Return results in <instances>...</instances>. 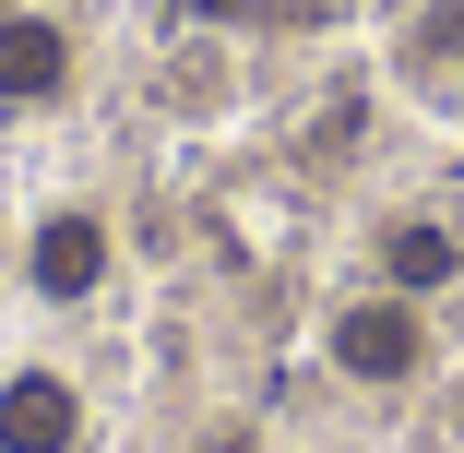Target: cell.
<instances>
[{"mask_svg":"<svg viewBox=\"0 0 464 453\" xmlns=\"http://www.w3.org/2000/svg\"><path fill=\"white\" fill-rule=\"evenodd\" d=\"M13 275H24V299L83 310V299H108V275H120V227H108L96 203H48V215H24V239H13Z\"/></svg>","mask_w":464,"mask_h":453,"instance_id":"6da1fadb","label":"cell"},{"mask_svg":"<svg viewBox=\"0 0 464 453\" xmlns=\"http://www.w3.org/2000/svg\"><path fill=\"white\" fill-rule=\"evenodd\" d=\"M322 358H334L345 382L393 394V382H417V370H429V322H417V299H345V310H334V334H322Z\"/></svg>","mask_w":464,"mask_h":453,"instance_id":"7a4b0ae2","label":"cell"},{"mask_svg":"<svg viewBox=\"0 0 464 453\" xmlns=\"http://www.w3.org/2000/svg\"><path fill=\"white\" fill-rule=\"evenodd\" d=\"M96 441V406L60 358H13L0 370V453H83Z\"/></svg>","mask_w":464,"mask_h":453,"instance_id":"3957f363","label":"cell"},{"mask_svg":"<svg viewBox=\"0 0 464 453\" xmlns=\"http://www.w3.org/2000/svg\"><path fill=\"white\" fill-rule=\"evenodd\" d=\"M83 84V48L60 13H0V120H48Z\"/></svg>","mask_w":464,"mask_h":453,"instance_id":"277c9868","label":"cell"},{"mask_svg":"<svg viewBox=\"0 0 464 453\" xmlns=\"http://www.w3.org/2000/svg\"><path fill=\"white\" fill-rule=\"evenodd\" d=\"M452 275H464V239H452V227H429V215L382 227V287H393V299H429V287H452Z\"/></svg>","mask_w":464,"mask_h":453,"instance_id":"5b68a950","label":"cell"},{"mask_svg":"<svg viewBox=\"0 0 464 453\" xmlns=\"http://www.w3.org/2000/svg\"><path fill=\"white\" fill-rule=\"evenodd\" d=\"M191 453H262V429H203Z\"/></svg>","mask_w":464,"mask_h":453,"instance_id":"8992f818","label":"cell"},{"mask_svg":"<svg viewBox=\"0 0 464 453\" xmlns=\"http://www.w3.org/2000/svg\"><path fill=\"white\" fill-rule=\"evenodd\" d=\"M191 13H215V25H238V13H250V0H191Z\"/></svg>","mask_w":464,"mask_h":453,"instance_id":"52a82bcc","label":"cell"},{"mask_svg":"<svg viewBox=\"0 0 464 453\" xmlns=\"http://www.w3.org/2000/svg\"><path fill=\"white\" fill-rule=\"evenodd\" d=\"M0 287H13V215H0Z\"/></svg>","mask_w":464,"mask_h":453,"instance_id":"ba28073f","label":"cell"}]
</instances>
